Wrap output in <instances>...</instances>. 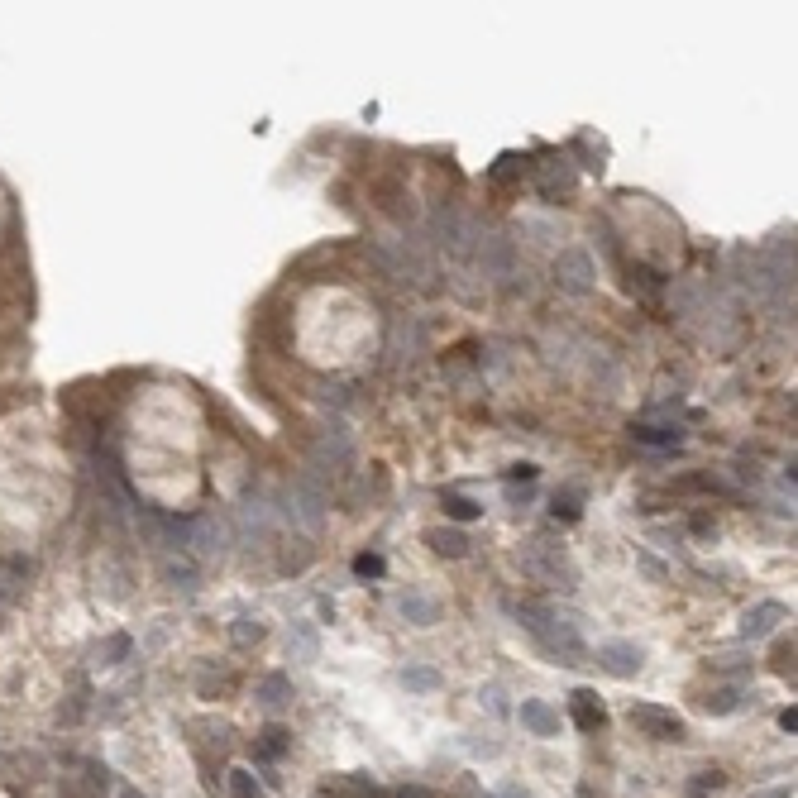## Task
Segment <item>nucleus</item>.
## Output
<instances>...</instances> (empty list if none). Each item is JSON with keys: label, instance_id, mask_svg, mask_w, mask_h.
<instances>
[{"label": "nucleus", "instance_id": "f257e3e1", "mask_svg": "<svg viewBox=\"0 0 798 798\" xmlns=\"http://www.w3.org/2000/svg\"><path fill=\"white\" fill-rule=\"evenodd\" d=\"M631 722H641V727H646L650 736H660V741H679V736H684V722L660 708H631Z\"/></svg>", "mask_w": 798, "mask_h": 798}, {"label": "nucleus", "instance_id": "f03ea898", "mask_svg": "<svg viewBox=\"0 0 798 798\" xmlns=\"http://www.w3.org/2000/svg\"><path fill=\"white\" fill-rule=\"evenodd\" d=\"M521 717H526V722H531V727H536L540 736H550V732H555V717H550V712L540 708V703H526V708H521Z\"/></svg>", "mask_w": 798, "mask_h": 798}, {"label": "nucleus", "instance_id": "7ed1b4c3", "mask_svg": "<svg viewBox=\"0 0 798 798\" xmlns=\"http://www.w3.org/2000/svg\"><path fill=\"white\" fill-rule=\"evenodd\" d=\"M235 794H239V798H259V784H254V779L239 770V775H235Z\"/></svg>", "mask_w": 798, "mask_h": 798}, {"label": "nucleus", "instance_id": "39448f33", "mask_svg": "<svg viewBox=\"0 0 798 798\" xmlns=\"http://www.w3.org/2000/svg\"><path fill=\"white\" fill-rule=\"evenodd\" d=\"M130 798H139V794H130Z\"/></svg>", "mask_w": 798, "mask_h": 798}, {"label": "nucleus", "instance_id": "20e7f679", "mask_svg": "<svg viewBox=\"0 0 798 798\" xmlns=\"http://www.w3.org/2000/svg\"><path fill=\"white\" fill-rule=\"evenodd\" d=\"M507 798H531V794H521V789H507Z\"/></svg>", "mask_w": 798, "mask_h": 798}]
</instances>
